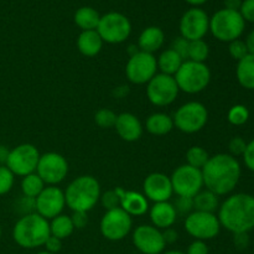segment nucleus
I'll return each instance as SVG.
<instances>
[{
  "label": "nucleus",
  "mask_w": 254,
  "mask_h": 254,
  "mask_svg": "<svg viewBox=\"0 0 254 254\" xmlns=\"http://www.w3.org/2000/svg\"><path fill=\"white\" fill-rule=\"evenodd\" d=\"M203 186L217 196L227 195L236 189L241 179V165L231 154H216L210 156L201 169Z\"/></svg>",
  "instance_id": "1"
},
{
  "label": "nucleus",
  "mask_w": 254,
  "mask_h": 254,
  "mask_svg": "<svg viewBox=\"0 0 254 254\" xmlns=\"http://www.w3.org/2000/svg\"><path fill=\"white\" fill-rule=\"evenodd\" d=\"M221 226L232 233H248L254 228V196L236 193L218 210Z\"/></svg>",
  "instance_id": "2"
},
{
  "label": "nucleus",
  "mask_w": 254,
  "mask_h": 254,
  "mask_svg": "<svg viewBox=\"0 0 254 254\" xmlns=\"http://www.w3.org/2000/svg\"><path fill=\"white\" fill-rule=\"evenodd\" d=\"M101 198V185L96 178L91 175H82L74 179L64 191L66 205L73 212L91 211Z\"/></svg>",
  "instance_id": "3"
},
{
  "label": "nucleus",
  "mask_w": 254,
  "mask_h": 254,
  "mask_svg": "<svg viewBox=\"0 0 254 254\" xmlns=\"http://www.w3.org/2000/svg\"><path fill=\"white\" fill-rule=\"evenodd\" d=\"M50 233V223L39 213L20 217L12 230L14 241L22 248H36L44 246Z\"/></svg>",
  "instance_id": "4"
},
{
  "label": "nucleus",
  "mask_w": 254,
  "mask_h": 254,
  "mask_svg": "<svg viewBox=\"0 0 254 254\" xmlns=\"http://www.w3.org/2000/svg\"><path fill=\"white\" fill-rule=\"evenodd\" d=\"M179 89L189 94H196L207 88L211 81V71L206 64L184 61L175 76Z\"/></svg>",
  "instance_id": "5"
},
{
  "label": "nucleus",
  "mask_w": 254,
  "mask_h": 254,
  "mask_svg": "<svg viewBox=\"0 0 254 254\" xmlns=\"http://www.w3.org/2000/svg\"><path fill=\"white\" fill-rule=\"evenodd\" d=\"M246 27V21L240 11L221 9L210 19V31L222 42H232L240 39Z\"/></svg>",
  "instance_id": "6"
},
{
  "label": "nucleus",
  "mask_w": 254,
  "mask_h": 254,
  "mask_svg": "<svg viewBox=\"0 0 254 254\" xmlns=\"http://www.w3.org/2000/svg\"><path fill=\"white\" fill-rule=\"evenodd\" d=\"M173 121L174 127L183 133H197L207 124V108L200 102H188L175 112Z\"/></svg>",
  "instance_id": "7"
},
{
  "label": "nucleus",
  "mask_w": 254,
  "mask_h": 254,
  "mask_svg": "<svg viewBox=\"0 0 254 254\" xmlns=\"http://www.w3.org/2000/svg\"><path fill=\"white\" fill-rule=\"evenodd\" d=\"M40 153L32 144H20L9 151L5 166L14 175L25 176L34 174L36 171L40 160Z\"/></svg>",
  "instance_id": "8"
},
{
  "label": "nucleus",
  "mask_w": 254,
  "mask_h": 254,
  "mask_svg": "<svg viewBox=\"0 0 254 254\" xmlns=\"http://www.w3.org/2000/svg\"><path fill=\"white\" fill-rule=\"evenodd\" d=\"M97 32L103 42L122 44L129 37L131 32V24L126 15L112 11L101 16Z\"/></svg>",
  "instance_id": "9"
},
{
  "label": "nucleus",
  "mask_w": 254,
  "mask_h": 254,
  "mask_svg": "<svg viewBox=\"0 0 254 254\" xmlns=\"http://www.w3.org/2000/svg\"><path fill=\"white\" fill-rule=\"evenodd\" d=\"M174 193L184 197H195L203 188V178L200 169L181 165L170 176Z\"/></svg>",
  "instance_id": "10"
},
{
  "label": "nucleus",
  "mask_w": 254,
  "mask_h": 254,
  "mask_svg": "<svg viewBox=\"0 0 254 254\" xmlns=\"http://www.w3.org/2000/svg\"><path fill=\"white\" fill-rule=\"evenodd\" d=\"M178 84L174 76L164 73H156L146 87V96L151 104L156 107H166L175 102L179 96Z\"/></svg>",
  "instance_id": "11"
},
{
  "label": "nucleus",
  "mask_w": 254,
  "mask_h": 254,
  "mask_svg": "<svg viewBox=\"0 0 254 254\" xmlns=\"http://www.w3.org/2000/svg\"><path fill=\"white\" fill-rule=\"evenodd\" d=\"M186 232L198 241H206L215 238L220 233L221 223L215 213L192 211L186 216Z\"/></svg>",
  "instance_id": "12"
},
{
  "label": "nucleus",
  "mask_w": 254,
  "mask_h": 254,
  "mask_svg": "<svg viewBox=\"0 0 254 254\" xmlns=\"http://www.w3.org/2000/svg\"><path fill=\"white\" fill-rule=\"evenodd\" d=\"M36 174L49 186L62 183L68 174V163L59 153H46L40 156Z\"/></svg>",
  "instance_id": "13"
},
{
  "label": "nucleus",
  "mask_w": 254,
  "mask_h": 254,
  "mask_svg": "<svg viewBox=\"0 0 254 254\" xmlns=\"http://www.w3.org/2000/svg\"><path fill=\"white\" fill-rule=\"evenodd\" d=\"M158 71V64L154 55L139 51L130 56L126 67L129 81L134 84H145L153 78Z\"/></svg>",
  "instance_id": "14"
},
{
  "label": "nucleus",
  "mask_w": 254,
  "mask_h": 254,
  "mask_svg": "<svg viewBox=\"0 0 254 254\" xmlns=\"http://www.w3.org/2000/svg\"><path fill=\"white\" fill-rule=\"evenodd\" d=\"M133 226L131 217L121 207L106 211L101 220V232L107 240L121 241L129 235Z\"/></svg>",
  "instance_id": "15"
},
{
  "label": "nucleus",
  "mask_w": 254,
  "mask_h": 254,
  "mask_svg": "<svg viewBox=\"0 0 254 254\" xmlns=\"http://www.w3.org/2000/svg\"><path fill=\"white\" fill-rule=\"evenodd\" d=\"M208 30H210V17L206 14L205 10L200 7H191L181 16V36L189 41L202 40Z\"/></svg>",
  "instance_id": "16"
},
{
  "label": "nucleus",
  "mask_w": 254,
  "mask_h": 254,
  "mask_svg": "<svg viewBox=\"0 0 254 254\" xmlns=\"http://www.w3.org/2000/svg\"><path fill=\"white\" fill-rule=\"evenodd\" d=\"M36 213L47 221L61 215L66 206L64 192L57 186H47L36 198Z\"/></svg>",
  "instance_id": "17"
},
{
  "label": "nucleus",
  "mask_w": 254,
  "mask_h": 254,
  "mask_svg": "<svg viewBox=\"0 0 254 254\" xmlns=\"http://www.w3.org/2000/svg\"><path fill=\"white\" fill-rule=\"evenodd\" d=\"M133 243L141 253L159 254L165 248L163 233L154 226L141 225L133 233Z\"/></svg>",
  "instance_id": "18"
},
{
  "label": "nucleus",
  "mask_w": 254,
  "mask_h": 254,
  "mask_svg": "<svg viewBox=\"0 0 254 254\" xmlns=\"http://www.w3.org/2000/svg\"><path fill=\"white\" fill-rule=\"evenodd\" d=\"M144 196L148 201L156 202H166L173 197V185L168 175L163 173H153L145 178L143 183Z\"/></svg>",
  "instance_id": "19"
},
{
  "label": "nucleus",
  "mask_w": 254,
  "mask_h": 254,
  "mask_svg": "<svg viewBox=\"0 0 254 254\" xmlns=\"http://www.w3.org/2000/svg\"><path fill=\"white\" fill-rule=\"evenodd\" d=\"M116 191L121 200L119 207L126 211L130 217L131 216H143L148 212L149 202L144 193L136 192V191H126L122 188H117Z\"/></svg>",
  "instance_id": "20"
},
{
  "label": "nucleus",
  "mask_w": 254,
  "mask_h": 254,
  "mask_svg": "<svg viewBox=\"0 0 254 254\" xmlns=\"http://www.w3.org/2000/svg\"><path fill=\"white\" fill-rule=\"evenodd\" d=\"M117 133L123 140L133 143L140 139L143 135V126L140 121L131 113H122L117 117L116 122Z\"/></svg>",
  "instance_id": "21"
},
{
  "label": "nucleus",
  "mask_w": 254,
  "mask_h": 254,
  "mask_svg": "<svg viewBox=\"0 0 254 254\" xmlns=\"http://www.w3.org/2000/svg\"><path fill=\"white\" fill-rule=\"evenodd\" d=\"M149 215H150L153 226L158 228V230H160V228H163V230L170 228L175 223L176 217H178L175 207L169 201L154 203L151 206Z\"/></svg>",
  "instance_id": "22"
},
{
  "label": "nucleus",
  "mask_w": 254,
  "mask_h": 254,
  "mask_svg": "<svg viewBox=\"0 0 254 254\" xmlns=\"http://www.w3.org/2000/svg\"><path fill=\"white\" fill-rule=\"evenodd\" d=\"M165 41L164 31L158 26H149L141 31L138 40V47L140 51L153 55L161 49Z\"/></svg>",
  "instance_id": "23"
},
{
  "label": "nucleus",
  "mask_w": 254,
  "mask_h": 254,
  "mask_svg": "<svg viewBox=\"0 0 254 254\" xmlns=\"http://www.w3.org/2000/svg\"><path fill=\"white\" fill-rule=\"evenodd\" d=\"M103 47V40L97 30L82 31L77 39V49L83 56L94 57L101 52Z\"/></svg>",
  "instance_id": "24"
},
{
  "label": "nucleus",
  "mask_w": 254,
  "mask_h": 254,
  "mask_svg": "<svg viewBox=\"0 0 254 254\" xmlns=\"http://www.w3.org/2000/svg\"><path fill=\"white\" fill-rule=\"evenodd\" d=\"M74 24L82 29V31L97 30L101 20V15L96 9L91 6H82L74 12Z\"/></svg>",
  "instance_id": "25"
},
{
  "label": "nucleus",
  "mask_w": 254,
  "mask_h": 254,
  "mask_svg": "<svg viewBox=\"0 0 254 254\" xmlns=\"http://www.w3.org/2000/svg\"><path fill=\"white\" fill-rule=\"evenodd\" d=\"M174 128V121L165 113H154L146 119V130L153 135H166Z\"/></svg>",
  "instance_id": "26"
},
{
  "label": "nucleus",
  "mask_w": 254,
  "mask_h": 254,
  "mask_svg": "<svg viewBox=\"0 0 254 254\" xmlns=\"http://www.w3.org/2000/svg\"><path fill=\"white\" fill-rule=\"evenodd\" d=\"M236 74L243 88L254 89V55H247L238 61Z\"/></svg>",
  "instance_id": "27"
},
{
  "label": "nucleus",
  "mask_w": 254,
  "mask_h": 254,
  "mask_svg": "<svg viewBox=\"0 0 254 254\" xmlns=\"http://www.w3.org/2000/svg\"><path fill=\"white\" fill-rule=\"evenodd\" d=\"M183 62L184 60L171 49L161 52L160 56L156 60V64H158V69H160V73L169 74V76H175Z\"/></svg>",
  "instance_id": "28"
},
{
  "label": "nucleus",
  "mask_w": 254,
  "mask_h": 254,
  "mask_svg": "<svg viewBox=\"0 0 254 254\" xmlns=\"http://www.w3.org/2000/svg\"><path fill=\"white\" fill-rule=\"evenodd\" d=\"M193 200V210L201 211V212H210L213 213L218 207H220V202H218V196L215 195L213 192L208 191L206 189L205 191L201 190Z\"/></svg>",
  "instance_id": "29"
},
{
  "label": "nucleus",
  "mask_w": 254,
  "mask_h": 254,
  "mask_svg": "<svg viewBox=\"0 0 254 254\" xmlns=\"http://www.w3.org/2000/svg\"><path fill=\"white\" fill-rule=\"evenodd\" d=\"M74 226L72 223L71 216L67 215H59L57 217L52 218L51 223H50V233L51 236L60 238V240H64V238L69 237L73 233Z\"/></svg>",
  "instance_id": "30"
},
{
  "label": "nucleus",
  "mask_w": 254,
  "mask_h": 254,
  "mask_svg": "<svg viewBox=\"0 0 254 254\" xmlns=\"http://www.w3.org/2000/svg\"><path fill=\"white\" fill-rule=\"evenodd\" d=\"M45 185L46 184L42 181V179L36 173L30 174V175L25 176L21 181L22 195L27 196V197L36 198L42 192V190L46 188Z\"/></svg>",
  "instance_id": "31"
},
{
  "label": "nucleus",
  "mask_w": 254,
  "mask_h": 254,
  "mask_svg": "<svg viewBox=\"0 0 254 254\" xmlns=\"http://www.w3.org/2000/svg\"><path fill=\"white\" fill-rule=\"evenodd\" d=\"M208 54H210V49H208V45L206 44L203 40L190 41V45H189V52H188L189 61L205 64V61L208 57Z\"/></svg>",
  "instance_id": "32"
},
{
  "label": "nucleus",
  "mask_w": 254,
  "mask_h": 254,
  "mask_svg": "<svg viewBox=\"0 0 254 254\" xmlns=\"http://www.w3.org/2000/svg\"><path fill=\"white\" fill-rule=\"evenodd\" d=\"M210 159L207 151L201 146H191L186 153V160H188V165L192 166L196 169H202L206 165V163Z\"/></svg>",
  "instance_id": "33"
},
{
  "label": "nucleus",
  "mask_w": 254,
  "mask_h": 254,
  "mask_svg": "<svg viewBox=\"0 0 254 254\" xmlns=\"http://www.w3.org/2000/svg\"><path fill=\"white\" fill-rule=\"evenodd\" d=\"M117 114L113 111L108 108H102L99 111H97V113L94 114V122H96L97 126L102 129H108V128H114L117 122Z\"/></svg>",
  "instance_id": "34"
},
{
  "label": "nucleus",
  "mask_w": 254,
  "mask_h": 254,
  "mask_svg": "<svg viewBox=\"0 0 254 254\" xmlns=\"http://www.w3.org/2000/svg\"><path fill=\"white\" fill-rule=\"evenodd\" d=\"M228 122L233 126H243L250 118V111L243 104H236L228 111Z\"/></svg>",
  "instance_id": "35"
},
{
  "label": "nucleus",
  "mask_w": 254,
  "mask_h": 254,
  "mask_svg": "<svg viewBox=\"0 0 254 254\" xmlns=\"http://www.w3.org/2000/svg\"><path fill=\"white\" fill-rule=\"evenodd\" d=\"M15 210L19 212L20 215L26 216L31 215V213L36 212V200L32 197H27V196L22 195L19 200L15 202Z\"/></svg>",
  "instance_id": "36"
},
{
  "label": "nucleus",
  "mask_w": 254,
  "mask_h": 254,
  "mask_svg": "<svg viewBox=\"0 0 254 254\" xmlns=\"http://www.w3.org/2000/svg\"><path fill=\"white\" fill-rule=\"evenodd\" d=\"M14 174L5 165H0V196L9 192L14 186Z\"/></svg>",
  "instance_id": "37"
},
{
  "label": "nucleus",
  "mask_w": 254,
  "mask_h": 254,
  "mask_svg": "<svg viewBox=\"0 0 254 254\" xmlns=\"http://www.w3.org/2000/svg\"><path fill=\"white\" fill-rule=\"evenodd\" d=\"M101 202L102 206L106 208V211L114 210V208H118L121 205V200H119V195L117 193L116 190H109L106 191L104 193L101 195Z\"/></svg>",
  "instance_id": "38"
},
{
  "label": "nucleus",
  "mask_w": 254,
  "mask_h": 254,
  "mask_svg": "<svg viewBox=\"0 0 254 254\" xmlns=\"http://www.w3.org/2000/svg\"><path fill=\"white\" fill-rule=\"evenodd\" d=\"M228 51H230V55L232 56V59L237 60V61H241L242 59H245L248 54L247 45H246L245 41L242 40H235V41L230 42V47H228Z\"/></svg>",
  "instance_id": "39"
},
{
  "label": "nucleus",
  "mask_w": 254,
  "mask_h": 254,
  "mask_svg": "<svg viewBox=\"0 0 254 254\" xmlns=\"http://www.w3.org/2000/svg\"><path fill=\"white\" fill-rule=\"evenodd\" d=\"M175 207L176 213L180 215H190L193 210V200L192 197H184V196H178L175 202L173 203Z\"/></svg>",
  "instance_id": "40"
},
{
  "label": "nucleus",
  "mask_w": 254,
  "mask_h": 254,
  "mask_svg": "<svg viewBox=\"0 0 254 254\" xmlns=\"http://www.w3.org/2000/svg\"><path fill=\"white\" fill-rule=\"evenodd\" d=\"M189 45H190V41L186 39H184L183 36L178 37L173 41L171 44V50L176 52L184 61H188V52H189Z\"/></svg>",
  "instance_id": "41"
},
{
  "label": "nucleus",
  "mask_w": 254,
  "mask_h": 254,
  "mask_svg": "<svg viewBox=\"0 0 254 254\" xmlns=\"http://www.w3.org/2000/svg\"><path fill=\"white\" fill-rule=\"evenodd\" d=\"M246 148H247V143L243 138L241 136H235L233 139H231L230 144H228V149L231 151V155L232 156H240L243 155Z\"/></svg>",
  "instance_id": "42"
},
{
  "label": "nucleus",
  "mask_w": 254,
  "mask_h": 254,
  "mask_svg": "<svg viewBox=\"0 0 254 254\" xmlns=\"http://www.w3.org/2000/svg\"><path fill=\"white\" fill-rule=\"evenodd\" d=\"M240 14L245 21L254 22V0H245L241 5Z\"/></svg>",
  "instance_id": "43"
},
{
  "label": "nucleus",
  "mask_w": 254,
  "mask_h": 254,
  "mask_svg": "<svg viewBox=\"0 0 254 254\" xmlns=\"http://www.w3.org/2000/svg\"><path fill=\"white\" fill-rule=\"evenodd\" d=\"M243 161H245L246 166L254 173V139L247 143V148L243 153Z\"/></svg>",
  "instance_id": "44"
},
{
  "label": "nucleus",
  "mask_w": 254,
  "mask_h": 254,
  "mask_svg": "<svg viewBox=\"0 0 254 254\" xmlns=\"http://www.w3.org/2000/svg\"><path fill=\"white\" fill-rule=\"evenodd\" d=\"M71 220H72V223H73L74 228L81 230V228L86 227V225L88 223V215H87V212L76 211V212H73V215L71 216Z\"/></svg>",
  "instance_id": "45"
},
{
  "label": "nucleus",
  "mask_w": 254,
  "mask_h": 254,
  "mask_svg": "<svg viewBox=\"0 0 254 254\" xmlns=\"http://www.w3.org/2000/svg\"><path fill=\"white\" fill-rule=\"evenodd\" d=\"M45 247H46L47 252L55 254L57 252H60L61 251V247H62V242L60 238L55 237V236H50L49 238H47V241L45 242Z\"/></svg>",
  "instance_id": "46"
},
{
  "label": "nucleus",
  "mask_w": 254,
  "mask_h": 254,
  "mask_svg": "<svg viewBox=\"0 0 254 254\" xmlns=\"http://www.w3.org/2000/svg\"><path fill=\"white\" fill-rule=\"evenodd\" d=\"M188 254H208V248L203 241L196 240L189 247Z\"/></svg>",
  "instance_id": "47"
},
{
  "label": "nucleus",
  "mask_w": 254,
  "mask_h": 254,
  "mask_svg": "<svg viewBox=\"0 0 254 254\" xmlns=\"http://www.w3.org/2000/svg\"><path fill=\"white\" fill-rule=\"evenodd\" d=\"M233 235H235L233 242H235V246L238 250H245V248H247L248 243H250L248 233H233Z\"/></svg>",
  "instance_id": "48"
},
{
  "label": "nucleus",
  "mask_w": 254,
  "mask_h": 254,
  "mask_svg": "<svg viewBox=\"0 0 254 254\" xmlns=\"http://www.w3.org/2000/svg\"><path fill=\"white\" fill-rule=\"evenodd\" d=\"M161 233H163V237H164V241H165V243H174L178 241L179 235H178V232L174 230V228H171V227L166 228V230Z\"/></svg>",
  "instance_id": "49"
},
{
  "label": "nucleus",
  "mask_w": 254,
  "mask_h": 254,
  "mask_svg": "<svg viewBox=\"0 0 254 254\" xmlns=\"http://www.w3.org/2000/svg\"><path fill=\"white\" fill-rule=\"evenodd\" d=\"M241 5H242V0H225V9L240 11Z\"/></svg>",
  "instance_id": "50"
},
{
  "label": "nucleus",
  "mask_w": 254,
  "mask_h": 254,
  "mask_svg": "<svg viewBox=\"0 0 254 254\" xmlns=\"http://www.w3.org/2000/svg\"><path fill=\"white\" fill-rule=\"evenodd\" d=\"M246 45H247V49H248V54L254 55V30L251 32L250 35L247 36L246 39Z\"/></svg>",
  "instance_id": "51"
},
{
  "label": "nucleus",
  "mask_w": 254,
  "mask_h": 254,
  "mask_svg": "<svg viewBox=\"0 0 254 254\" xmlns=\"http://www.w3.org/2000/svg\"><path fill=\"white\" fill-rule=\"evenodd\" d=\"M129 92L128 86H121V87H117L116 91H114V94H116L118 98H123L124 96H127Z\"/></svg>",
  "instance_id": "52"
},
{
  "label": "nucleus",
  "mask_w": 254,
  "mask_h": 254,
  "mask_svg": "<svg viewBox=\"0 0 254 254\" xmlns=\"http://www.w3.org/2000/svg\"><path fill=\"white\" fill-rule=\"evenodd\" d=\"M9 151L4 145H0V164L6 163L7 155H9Z\"/></svg>",
  "instance_id": "53"
},
{
  "label": "nucleus",
  "mask_w": 254,
  "mask_h": 254,
  "mask_svg": "<svg viewBox=\"0 0 254 254\" xmlns=\"http://www.w3.org/2000/svg\"><path fill=\"white\" fill-rule=\"evenodd\" d=\"M185 1L189 2V4H190V5H193V6H195V7H197L198 5L205 4V2L207 1V0H185Z\"/></svg>",
  "instance_id": "54"
},
{
  "label": "nucleus",
  "mask_w": 254,
  "mask_h": 254,
  "mask_svg": "<svg viewBox=\"0 0 254 254\" xmlns=\"http://www.w3.org/2000/svg\"><path fill=\"white\" fill-rule=\"evenodd\" d=\"M139 51H140V50H139V47L136 46V45H130V46L128 47V52L130 56H133V55H135L136 52H139Z\"/></svg>",
  "instance_id": "55"
},
{
  "label": "nucleus",
  "mask_w": 254,
  "mask_h": 254,
  "mask_svg": "<svg viewBox=\"0 0 254 254\" xmlns=\"http://www.w3.org/2000/svg\"><path fill=\"white\" fill-rule=\"evenodd\" d=\"M164 254H185V253L179 252V251H170V252H166V253H164Z\"/></svg>",
  "instance_id": "56"
},
{
  "label": "nucleus",
  "mask_w": 254,
  "mask_h": 254,
  "mask_svg": "<svg viewBox=\"0 0 254 254\" xmlns=\"http://www.w3.org/2000/svg\"><path fill=\"white\" fill-rule=\"evenodd\" d=\"M37 254H52V253L47 252V251H46V252H40V253H37Z\"/></svg>",
  "instance_id": "57"
},
{
  "label": "nucleus",
  "mask_w": 254,
  "mask_h": 254,
  "mask_svg": "<svg viewBox=\"0 0 254 254\" xmlns=\"http://www.w3.org/2000/svg\"><path fill=\"white\" fill-rule=\"evenodd\" d=\"M0 238H1V228H0Z\"/></svg>",
  "instance_id": "58"
}]
</instances>
